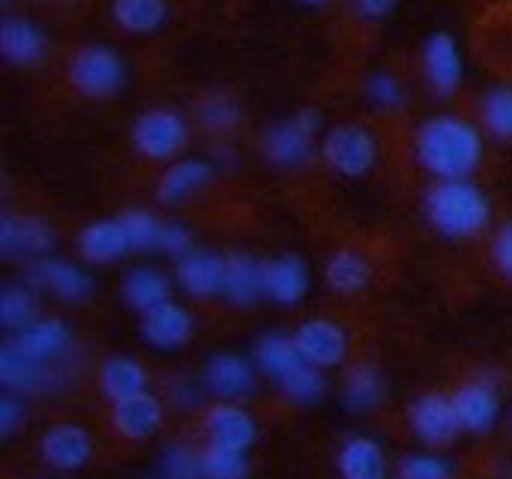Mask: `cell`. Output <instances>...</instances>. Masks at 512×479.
<instances>
[{
    "label": "cell",
    "instance_id": "6da1fadb",
    "mask_svg": "<svg viewBox=\"0 0 512 479\" xmlns=\"http://www.w3.org/2000/svg\"><path fill=\"white\" fill-rule=\"evenodd\" d=\"M416 160L440 181H464L482 160L479 130L455 115L428 118L413 139Z\"/></svg>",
    "mask_w": 512,
    "mask_h": 479
},
{
    "label": "cell",
    "instance_id": "7a4b0ae2",
    "mask_svg": "<svg viewBox=\"0 0 512 479\" xmlns=\"http://www.w3.org/2000/svg\"><path fill=\"white\" fill-rule=\"evenodd\" d=\"M425 217L428 223L449 238H473L488 226L491 208L485 193L464 181H434L425 193Z\"/></svg>",
    "mask_w": 512,
    "mask_h": 479
},
{
    "label": "cell",
    "instance_id": "3957f363",
    "mask_svg": "<svg viewBox=\"0 0 512 479\" xmlns=\"http://www.w3.org/2000/svg\"><path fill=\"white\" fill-rule=\"evenodd\" d=\"M70 85L91 100H106L115 97L124 88L127 70L124 61L115 49L109 46H82L67 67Z\"/></svg>",
    "mask_w": 512,
    "mask_h": 479
},
{
    "label": "cell",
    "instance_id": "277c9868",
    "mask_svg": "<svg viewBox=\"0 0 512 479\" xmlns=\"http://www.w3.org/2000/svg\"><path fill=\"white\" fill-rule=\"evenodd\" d=\"M190 127L175 109H148L133 121V148L148 160H172L187 145Z\"/></svg>",
    "mask_w": 512,
    "mask_h": 479
},
{
    "label": "cell",
    "instance_id": "5b68a950",
    "mask_svg": "<svg viewBox=\"0 0 512 479\" xmlns=\"http://www.w3.org/2000/svg\"><path fill=\"white\" fill-rule=\"evenodd\" d=\"M320 130V112L317 109H302L287 121H278L275 127L266 130L263 136V151L275 166L293 169L308 163L314 151V139Z\"/></svg>",
    "mask_w": 512,
    "mask_h": 479
},
{
    "label": "cell",
    "instance_id": "8992f818",
    "mask_svg": "<svg viewBox=\"0 0 512 479\" xmlns=\"http://www.w3.org/2000/svg\"><path fill=\"white\" fill-rule=\"evenodd\" d=\"M320 154H323L326 166L335 169L338 175L359 178V175H365L374 166V160H377V142H374V136L365 127H359V124H341V127H335V130L326 133Z\"/></svg>",
    "mask_w": 512,
    "mask_h": 479
},
{
    "label": "cell",
    "instance_id": "52a82bcc",
    "mask_svg": "<svg viewBox=\"0 0 512 479\" xmlns=\"http://www.w3.org/2000/svg\"><path fill=\"white\" fill-rule=\"evenodd\" d=\"M407 425L419 443L434 446V449L449 446L461 431L455 407H452V395H443V392H425L413 398L407 407Z\"/></svg>",
    "mask_w": 512,
    "mask_h": 479
},
{
    "label": "cell",
    "instance_id": "ba28073f",
    "mask_svg": "<svg viewBox=\"0 0 512 479\" xmlns=\"http://www.w3.org/2000/svg\"><path fill=\"white\" fill-rule=\"evenodd\" d=\"M94 455V437L85 425L55 422L40 437V458L58 473L82 470Z\"/></svg>",
    "mask_w": 512,
    "mask_h": 479
},
{
    "label": "cell",
    "instance_id": "9c48e42d",
    "mask_svg": "<svg viewBox=\"0 0 512 479\" xmlns=\"http://www.w3.org/2000/svg\"><path fill=\"white\" fill-rule=\"evenodd\" d=\"M202 431H205V443L214 446H229V449H241L247 452L256 443V434H260V425H256L253 413L244 410L235 401H217L205 410L202 416Z\"/></svg>",
    "mask_w": 512,
    "mask_h": 479
},
{
    "label": "cell",
    "instance_id": "30bf717a",
    "mask_svg": "<svg viewBox=\"0 0 512 479\" xmlns=\"http://www.w3.org/2000/svg\"><path fill=\"white\" fill-rule=\"evenodd\" d=\"M293 341H296L302 359L320 371L338 368L347 356V332L335 320H326V317L305 320L293 332Z\"/></svg>",
    "mask_w": 512,
    "mask_h": 479
},
{
    "label": "cell",
    "instance_id": "8fae6325",
    "mask_svg": "<svg viewBox=\"0 0 512 479\" xmlns=\"http://www.w3.org/2000/svg\"><path fill=\"white\" fill-rule=\"evenodd\" d=\"M13 344L37 365L61 371V365L73 350V332L61 320H34L28 329L16 332Z\"/></svg>",
    "mask_w": 512,
    "mask_h": 479
},
{
    "label": "cell",
    "instance_id": "7c38bea8",
    "mask_svg": "<svg viewBox=\"0 0 512 479\" xmlns=\"http://www.w3.org/2000/svg\"><path fill=\"white\" fill-rule=\"evenodd\" d=\"M202 386L208 395H214L217 401H241L253 392L256 386V374L253 365L238 356V353H214L205 368H202Z\"/></svg>",
    "mask_w": 512,
    "mask_h": 479
},
{
    "label": "cell",
    "instance_id": "4fadbf2b",
    "mask_svg": "<svg viewBox=\"0 0 512 479\" xmlns=\"http://www.w3.org/2000/svg\"><path fill=\"white\" fill-rule=\"evenodd\" d=\"M139 335L148 347L169 353L184 347L193 338V317L187 308L175 305V302H163L151 311L142 314L139 320Z\"/></svg>",
    "mask_w": 512,
    "mask_h": 479
},
{
    "label": "cell",
    "instance_id": "5bb4252c",
    "mask_svg": "<svg viewBox=\"0 0 512 479\" xmlns=\"http://www.w3.org/2000/svg\"><path fill=\"white\" fill-rule=\"evenodd\" d=\"M452 407H455L461 431L482 434L497 422V413H500L497 386L491 380H467L452 392Z\"/></svg>",
    "mask_w": 512,
    "mask_h": 479
},
{
    "label": "cell",
    "instance_id": "9a60e30c",
    "mask_svg": "<svg viewBox=\"0 0 512 479\" xmlns=\"http://www.w3.org/2000/svg\"><path fill=\"white\" fill-rule=\"evenodd\" d=\"M0 383L7 386V392H16V395H37V392H49L61 386V371L37 365L10 341L0 350Z\"/></svg>",
    "mask_w": 512,
    "mask_h": 479
},
{
    "label": "cell",
    "instance_id": "2e32d148",
    "mask_svg": "<svg viewBox=\"0 0 512 479\" xmlns=\"http://www.w3.org/2000/svg\"><path fill=\"white\" fill-rule=\"evenodd\" d=\"M55 245V232L43 217L10 214L0 223V251L4 257H46Z\"/></svg>",
    "mask_w": 512,
    "mask_h": 479
},
{
    "label": "cell",
    "instance_id": "e0dca14e",
    "mask_svg": "<svg viewBox=\"0 0 512 479\" xmlns=\"http://www.w3.org/2000/svg\"><path fill=\"white\" fill-rule=\"evenodd\" d=\"M163 401L151 392H139L133 398H124L118 404H112V428L124 437V440H148L160 431L163 425Z\"/></svg>",
    "mask_w": 512,
    "mask_h": 479
},
{
    "label": "cell",
    "instance_id": "ac0fdd59",
    "mask_svg": "<svg viewBox=\"0 0 512 479\" xmlns=\"http://www.w3.org/2000/svg\"><path fill=\"white\" fill-rule=\"evenodd\" d=\"M341 479H389V458L380 440L368 434H353L341 443L335 455Z\"/></svg>",
    "mask_w": 512,
    "mask_h": 479
},
{
    "label": "cell",
    "instance_id": "d6986e66",
    "mask_svg": "<svg viewBox=\"0 0 512 479\" xmlns=\"http://www.w3.org/2000/svg\"><path fill=\"white\" fill-rule=\"evenodd\" d=\"M263 290L266 299L275 305H299L308 293V266L302 263V257L284 254L263 263Z\"/></svg>",
    "mask_w": 512,
    "mask_h": 479
},
{
    "label": "cell",
    "instance_id": "ffe728a7",
    "mask_svg": "<svg viewBox=\"0 0 512 479\" xmlns=\"http://www.w3.org/2000/svg\"><path fill=\"white\" fill-rule=\"evenodd\" d=\"M175 281L193 299L223 296V257H214L208 251H190L187 257L175 260Z\"/></svg>",
    "mask_w": 512,
    "mask_h": 479
},
{
    "label": "cell",
    "instance_id": "44dd1931",
    "mask_svg": "<svg viewBox=\"0 0 512 479\" xmlns=\"http://www.w3.org/2000/svg\"><path fill=\"white\" fill-rule=\"evenodd\" d=\"M422 70H425V79H428V85H431V91L437 97H452L458 91L461 61H458L455 40L449 34L428 37V43L422 49Z\"/></svg>",
    "mask_w": 512,
    "mask_h": 479
},
{
    "label": "cell",
    "instance_id": "7402d4cb",
    "mask_svg": "<svg viewBox=\"0 0 512 479\" xmlns=\"http://www.w3.org/2000/svg\"><path fill=\"white\" fill-rule=\"evenodd\" d=\"M31 284L49 290L61 302H82L91 296V278L73 263L55 257H43L40 263L31 266Z\"/></svg>",
    "mask_w": 512,
    "mask_h": 479
},
{
    "label": "cell",
    "instance_id": "603a6c76",
    "mask_svg": "<svg viewBox=\"0 0 512 479\" xmlns=\"http://www.w3.org/2000/svg\"><path fill=\"white\" fill-rule=\"evenodd\" d=\"M386 392H389L386 377L371 362L353 365L344 374V380H341V404L350 413H371V410H377L386 401Z\"/></svg>",
    "mask_w": 512,
    "mask_h": 479
},
{
    "label": "cell",
    "instance_id": "cb8c5ba5",
    "mask_svg": "<svg viewBox=\"0 0 512 479\" xmlns=\"http://www.w3.org/2000/svg\"><path fill=\"white\" fill-rule=\"evenodd\" d=\"M260 296H266L263 290V263H256L247 254H229L223 257V299L247 308Z\"/></svg>",
    "mask_w": 512,
    "mask_h": 479
},
{
    "label": "cell",
    "instance_id": "d4e9b609",
    "mask_svg": "<svg viewBox=\"0 0 512 479\" xmlns=\"http://www.w3.org/2000/svg\"><path fill=\"white\" fill-rule=\"evenodd\" d=\"M253 365L260 368L269 380H275V386H281L293 371H299L305 365V359H302L293 335L269 332L253 347Z\"/></svg>",
    "mask_w": 512,
    "mask_h": 479
},
{
    "label": "cell",
    "instance_id": "484cf974",
    "mask_svg": "<svg viewBox=\"0 0 512 479\" xmlns=\"http://www.w3.org/2000/svg\"><path fill=\"white\" fill-rule=\"evenodd\" d=\"M127 251H130V242H127L124 226L118 223V217L115 220H94L79 232V254L88 263L109 266V263H118Z\"/></svg>",
    "mask_w": 512,
    "mask_h": 479
},
{
    "label": "cell",
    "instance_id": "4316f807",
    "mask_svg": "<svg viewBox=\"0 0 512 479\" xmlns=\"http://www.w3.org/2000/svg\"><path fill=\"white\" fill-rule=\"evenodd\" d=\"M479 46L491 67L512 76V0L494 7L479 25Z\"/></svg>",
    "mask_w": 512,
    "mask_h": 479
},
{
    "label": "cell",
    "instance_id": "83f0119b",
    "mask_svg": "<svg viewBox=\"0 0 512 479\" xmlns=\"http://www.w3.org/2000/svg\"><path fill=\"white\" fill-rule=\"evenodd\" d=\"M46 34L25 19H7L0 28V52L16 67H34L46 58Z\"/></svg>",
    "mask_w": 512,
    "mask_h": 479
},
{
    "label": "cell",
    "instance_id": "f1b7e54d",
    "mask_svg": "<svg viewBox=\"0 0 512 479\" xmlns=\"http://www.w3.org/2000/svg\"><path fill=\"white\" fill-rule=\"evenodd\" d=\"M97 383H100L103 398H109L112 404L133 398L139 392H148V374H145L142 362L133 356H109L100 365Z\"/></svg>",
    "mask_w": 512,
    "mask_h": 479
},
{
    "label": "cell",
    "instance_id": "f546056e",
    "mask_svg": "<svg viewBox=\"0 0 512 479\" xmlns=\"http://www.w3.org/2000/svg\"><path fill=\"white\" fill-rule=\"evenodd\" d=\"M169 293H172V284L157 269H130L124 275V281H121L124 302L139 314H145V311H151V308H157L163 302H172Z\"/></svg>",
    "mask_w": 512,
    "mask_h": 479
},
{
    "label": "cell",
    "instance_id": "4dcf8cb0",
    "mask_svg": "<svg viewBox=\"0 0 512 479\" xmlns=\"http://www.w3.org/2000/svg\"><path fill=\"white\" fill-rule=\"evenodd\" d=\"M208 181H211V166L205 160H178L160 175L157 199L163 205H175L187 199L190 193H196L199 187H205Z\"/></svg>",
    "mask_w": 512,
    "mask_h": 479
},
{
    "label": "cell",
    "instance_id": "1f68e13d",
    "mask_svg": "<svg viewBox=\"0 0 512 479\" xmlns=\"http://www.w3.org/2000/svg\"><path fill=\"white\" fill-rule=\"evenodd\" d=\"M323 278H326V284L335 293L356 296V293H362L368 287L371 269H368V263H365L362 254H356V251H338V254L329 257V263L323 269Z\"/></svg>",
    "mask_w": 512,
    "mask_h": 479
},
{
    "label": "cell",
    "instance_id": "d6a6232c",
    "mask_svg": "<svg viewBox=\"0 0 512 479\" xmlns=\"http://www.w3.org/2000/svg\"><path fill=\"white\" fill-rule=\"evenodd\" d=\"M166 0H112V19L127 34H151L166 22Z\"/></svg>",
    "mask_w": 512,
    "mask_h": 479
},
{
    "label": "cell",
    "instance_id": "836d02e7",
    "mask_svg": "<svg viewBox=\"0 0 512 479\" xmlns=\"http://www.w3.org/2000/svg\"><path fill=\"white\" fill-rule=\"evenodd\" d=\"M479 118L494 139L512 142V85L488 88L479 97Z\"/></svg>",
    "mask_w": 512,
    "mask_h": 479
},
{
    "label": "cell",
    "instance_id": "e575fe53",
    "mask_svg": "<svg viewBox=\"0 0 512 479\" xmlns=\"http://www.w3.org/2000/svg\"><path fill=\"white\" fill-rule=\"evenodd\" d=\"M118 223L124 226V235L130 242V251L148 254V251H160V238H163V220H157L151 211L145 208H127L118 214Z\"/></svg>",
    "mask_w": 512,
    "mask_h": 479
},
{
    "label": "cell",
    "instance_id": "d590c367",
    "mask_svg": "<svg viewBox=\"0 0 512 479\" xmlns=\"http://www.w3.org/2000/svg\"><path fill=\"white\" fill-rule=\"evenodd\" d=\"M34 320H40L34 290L25 287V284H7L4 293H0V323H4V329L22 332Z\"/></svg>",
    "mask_w": 512,
    "mask_h": 479
},
{
    "label": "cell",
    "instance_id": "8d00e7d4",
    "mask_svg": "<svg viewBox=\"0 0 512 479\" xmlns=\"http://www.w3.org/2000/svg\"><path fill=\"white\" fill-rule=\"evenodd\" d=\"M199 452H202V476L205 479H247V473H250L247 452H241V449L205 443Z\"/></svg>",
    "mask_w": 512,
    "mask_h": 479
},
{
    "label": "cell",
    "instance_id": "74e56055",
    "mask_svg": "<svg viewBox=\"0 0 512 479\" xmlns=\"http://www.w3.org/2000/svg\"><path fill=\"white\" fill-rule=\"evenodd\" d=\"M160 479H205L202 476V452L187 443H166L157 455Z\"/></svg>",
    "mask_w": 512,
    "mask_h": 479
},
{
    "label": "cell",
    "instance_id": "f35d334b",
    "mask_svg": "<svg viewBox=\"0 0 512 479\" xmlns=\"http://www.w3.org/2000/svg\"><path fill=\"white\" fill-rule=\"evenodd\" d=\"M395 479H455V467L437 452H410L395 464Z\"/></svg>",
    "mask_w": 512,
    "mask_h": 479
},
{
    "label": "cell",
    "instance_id": "ab89813d",
    "mask_svg": "<svg viewBox=\"0 0 512 479\" xmlns=\"http://www.w3.org/2000/svg\"><path fill=\"white\" fill-rule=\"evenodd\" d=\"M196 118L211 133H226L241 121V109L229 94H208L196 106Z\"/></svg>",
    "mask_w": 512,
    "mask_h": 479
},
{
    "label": "cell",
    "instance_id": "60d3db41",
    "mask_svg": "<svg viewBox=\"0 0 512 479\" xmlns=\"http://www.w3.org/2000/svg\"><path fill=\"white\" fill-rule=\"evenodd\" d=\"M278 389H281L284 398H290L293 404H314V401H320V398L326 395V377H323L320 368H314V365L305 362V365H302L299 371H293Z\"/></svg>",
    "mask_w": 512,
    "mask_h": 479
},
{
    "label": "cell",
    "instance_id": "b9f144b4",
    "mask_svg": "<svg viewBox=\"0 0 512 479\" xmlns=\"http://www.w3.org/2000/svg\"><path fill=\"white\" fill-rule=\"evenodd\" d=\"M368 97L380 106V109H398L404 103V88L398 85L395 76L389 73H377L368 79Z\"/></svg>",
    "mask_w": 512,
    "mask_h": 479
},
{
    "label": "cell",
    "instance_id": "7bdbcfd3",
    "mask_svg": "<svg viewBox=\"0 0 512 479\" xmlns=\"http://www.w3.org/2000/svg\"><path fill=\"white\" fill-rule=\"evenodd\" d=\"M193 251V238L181 223H166L160 238V254H169L172 260H181Z\"/></svg>",
    "mask_w": 512,
    "mask_h": 479
},
{
    "label": "cell",
    "instance_id": "ee69618b",
    "mask_svg": "<svg viewBox=\"0 0 512 479\" xmlns=\"http://www.w3.org/2000/svg\"><path fill=\"white\" fill-rule=\"evenodd\" d=\"M22 422H25V401H22V395L7 392L0 398V434L13 437L22 428Z\"/></svg>",
    "mask_w": 512,
    "mask_h": 479
},
{
    "label": "cell",
    "instance_id": "f6af8a7d",
    "mask_svg": "<svg viewBox=\"0 0 512 479\" xmlns=\"http://www.w3.org/2000/svg\"><path fill=\"white\" fill-rule=\"evenodd\" d=\"M491 260H494L497 272L512 281V220L497 229L494 242H491Z\"/></svg>",
    "mask_w": 512,
    "mask_h": 479
},
{
    "label": "cell",
    "instance_id": "bcb514c9",
    "mask_svg": "<svg viewBox=\"0 0 512 479\" xmlns=\"http://www.w3.org/2000/svg\"><path fill=\"white\" fill-rule=\"evenodd\" d=\"M202 389L205 386H199L196 380H190V377H175V380H169V398H172V404L178 407V410H193V407H199V401H202Z\"/></svg>",
    "mask_w": 512,
    "mask_h": 479
},
{
    "label": "cell",
    "instance_id": "7dc6e473",
    "mask_svg": "<svg viewBox=\"0 0 512 479\" xmlns=\"http://www.w3.org/2000/svg\"><path fill=\"white\" fill-rule=\"evenodd\" d=\"M353 7L362 19H383L392 13L395 0H353Z\"/></svg>",
    "mask_w": 512,
    "mask_h": 479
},
{
    "label": "cell",
    "instance_id": "c3c4849f",
    "mask_svg": "<svg viewBox=\"0 0 512 479\" xmlns=\"http://www.w3.org/2000/svg\"><path fill=\"white\" fill-rule=\"evenodd\" d=\"M302 4H311V7H323V4H329V0H302Z\"/></svg>",
    "mask_w": 512,
    "mask_h": 479
}]
</instances>
